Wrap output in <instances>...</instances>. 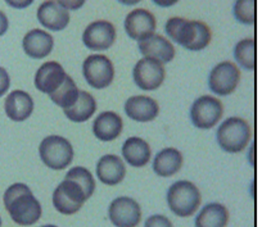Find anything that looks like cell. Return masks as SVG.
I'll return each instance as SVG.
<instances>
[{
    "mask_svg": "<svg viewBox=\"0 0 262 227\" xmlns=\"http://www.w3.org/2000/svg\"><path fill=\"white\" fill-rule=\"evenodd\" d=\"M234 58L242 68L254 71L256 68V40L243 39L234 48Z\"/></svg>",
    "mask_w": 262,
    "mask_h": 227,
    "instance_id": "cell-27",
    "label": "cell"
},
{
    "mask_svg": "<svg viewBox=\"0 0 262 227\" xmlns=\"http://www.w3.org/2000/svg\"><path fill=\"white\" fill-rule=\"evenodd\" d=\"M230 219V213L224 204H206L196 214L195 227H226Z\"/></svg>",
    "mask_w": 262,
    "mask_h": 227,
    "instance_id": "cell-24",
    "label": "cell"
},
{
    "mask_svg": "<svg viewBox=\"0 0 262 227\" xmlns=\"http://www.w3.org/2000/svg\"><path fill=\"white\" fill-rule=\"evenodd\" d=\"M123 26L127 36L139 42L156 34L157 21L152 12L144 8H138L127 13Z\"/></svg>",
    "mask_w": 262,
    "mask_h": 227,
    "instance_id": "cell-13",
    "label": "cell"
},
{
    "mask_svg": "<svg viewBox=\"0 0 262 227\" xmlns=\"http://www.w3.org/2000/svg\"><path fill=\"white\" fill-rule=\"evenodd\" d=\"M166 77L165 64L150 58L138 60L133 70L135 85L143 92H155L163 84Z\"/></svg>",
    "mask_w": 262,
    "mask_h": 227,
    "instance_id": "cell-10",
    "label": "cell"
},
{
    "mask_svg": "<svg viewBox=\"0 0 262 227\" xmlns=\"http://www.w3.org/2000/svg\"><path fill=\"white\" fill-rule=\"evenodd\" d=\"M183 154L176 148H165L153 160V171L160 177H172L183 167Z\"/></svg>",
    "mask_w": 262,
    "mask_h": 227,
    "instance_id": "cell-23",
    "label": "cell"
},
{
    "mask_svg": "<svg viewBox=\"0 0 262 227\" xmlns=\"http://www.w3.org/2000/svg\"><path fill=\"white\" fill-rule=\"evenodd\" d=\"M64 178L75 181L77 185L81 186V189L84 190L88 199L92 198L95 191V188H97V184H95V178L93 176V173L88 168L81 167V166L72 167L69 172L66 173Z\"/></svg>",
    "mask_w": 262,
    "mask_h": 227,
    "instance_id": "cell-28",
    "label": "cell"
},
{
    "mask_svg": "<svg viewBox=\"0 0 262 227\" xmlns=\"http://www.w3.org/2000/svg\"><path fill=\"white\" fill-rule=\"evenodd\" d=\"M97 112V100L90 93L80 90L77 102L72 107L63 109V113L71 122L82 123L93 117Z\"/></svg>",
    "mask_w": 262,
    "mask_h": 227,
    "instance_id": "cell-25",
    "label": "cell"
},
{
    "mask_svg": "<svg viewBox=\"0 0 262 227\" xmlns=\"http://www.w3.org/2000/svg\"><path fill=\"white\" fill-rule=\"evenodd\" d=\"M152 2L161 8H170V7L178 4L180 0H152Z\"/></svg>",
    "mask_w": 262,
    "mask_h": 227,
    "instance_id": "cell-35",
    "label": "cell"
},
{
    "mask_svg": "<svg viewBox=\"0 0 262 227\" xmlns=\"http://www.w3.org/2000/svg\"><path fill=\"white\" fill-rule=\"evenodd\" d=\"M7 3V6H9L13 9H25L29 8L35 0H4Z\"/></svg>",
    "mask_w": 262,
    "mask_h": 227,
    "instance_id": "cell-33",
    "label": "cell"
},
{
    "mask_svg": "<svg viewBox=\"0 0 262 227\" xmlns=\"http://www.w3.org/2000/svg\"><path fill=\"white\" fill-rule=\"evenodd\" d=\"M82 75L89 86L103 90L115 80V65L104 54H90L82 63Z\"/></svg>",
    "mask_w": 262,
    "mask_h": 227,
    "instance_id": "cell-6",
    "label": "cell"
},
{
    "mask_svg": "<svg viewBox=\"0 0 262 227\" xmlns=\"http://www.w3.org/2000/svg\"><path fill=\"white\" fill-rule=\"evenodd\" d=\"M125 113L135 122H150L160 115V105L153 98L147 95H134L126 100Z\"/></svg>",
    "mask_w": 262,
    "mask_h": 227,
    "instance_id": "cell-17",
    "label": "cell"
},
{
    "mask_svg": "<svg viewBox=\"0 0 262 227\" xmlns=\"http://www.w3.org/2000/svg\"><path fill=\"white\" fill-rule=\"evenodd\" d=\"M37 21L44 27L52 32L63 31L70 24V12L60 7L57 0H47L41 3L37 8Z\"/></svg>",
    "mask_w": 262,
    "mask_h": 227,
    "instance_id": "cell-15",
    "label": "cell"
},
{
    "mask_svg": "<svg viewBox=\"0 0 262 227\" xmlns=\"http://www.w3.org/2000/svg\"><path fill=\"white\" fill-rule=\"evenodd\" d=\"M67 76L60 63L50 60L40 65L35 73V87L42 94L52 95L64 82Z\"/></svg>",
    "mask_w": 262,
    "mask_h": 227,
    "instance_id": "cell-14",
    "label": "cell"
},
{
    "mask_svg": "<svg viewBox=\"0 0 262 227\" xmlns=\"http://www.w3.org/2000/svg\"><path fill=\"white\" fill-rule=\"evenodd\" d=\"M117 31L112 22L99 19L86 26L82 34V42L92 52H104L108 50L116 41Z\"/></svg>",
    "mask_w": 262,
    "mask_h": 227,
    "instance_id": "cell-12",
    "label": "cell"
},
{
    "mask_svg": "<svg viewBox=\"0 0 262 227\" xmlns=\"http://www.w3.org/2000/svg\"><path fill=\"white\" fill-rule=\"evenodd\" d=\"M252 130L249 123L241 117H229L217 128L216 140L226 153L236 154L249 145Z\"/></svg>",
    "mask_w": 262,
    "mask_h": 227,
    "instance_id": "cell-4",
    "label": "cell"
},
{
    "mask_svg": "<svg viewBox=\"0 0 262 227\" xmlns=\"http://www.w3.org/2000/svg\"><path fill=\"white\" fill-rule=\"evenodd\" d=\"M122 157L131 167L142 168L149 163L152 158V149L144 139L131 136L123 143Z\"/></svg>",
    "mask_w": 262,
    "mask_h": 227,
    "instance_id": "cell-22",
    "label": "cell"
},
{
    "mask_svg": "<svg viewBox=\"0 0 262 227\" xmlns=\"http://www.w3.org/2000/svg\"><path fill=\"white\" fill-rule=\"evenodd\" d=\"M79 95L80 90L76 86V84H75L74 79L67 76V79L64 80V82L52 95H49V97L55 105L66 109V108L72 107L77 102Z\"/></svg>",
    "mask_w": 262,
    "mask_h": 227,
    "instance_id": "cell-26",
    "label": "cell"
},
{
    "mask_svg": "<svg viewBox=\"0 0 262 227\" xmlns=\"http://www.w3.org/2000/svg\"><path fill=\"white\" fill-rule=\"evenodd\" d=\"M3 203L12 221L19 226H32L41 218V204L26 184L16 183L9 186L4 191Z\"/></svg>",
    "mask_w": 262,
    "mask_h": 227,
    "instance_id": "cell-1",
    "label": "cell"
},
{
    "mask_svg": "<svg viewBox=\"0 0 262 227\" xmlns=\"http://www.w3.org/2000/svg\"><path fill=\"white\" fill-rule=\"evenodd\" d=\"M9 29V19L3 11H0V37L4 36Z\"/></svg>",
    "mask_w": 262,
    "mask_h": 227,
    "instance_id": "cell-34",
    "label": "cell"
},
{
    "mask_svg": "<svg viewBox=\"0 0 262 227\" xmlns=\"http://www.w3.org/2000/svg\"><path fill=\"white\" fill-rule=\"evenodd\" d=\"M224 115L220 99L212 95H202L194 100L190 108V121L196 128L210 130L215 127Z\"/></svg>",
    "mask_w": 262,
    "mask_h": 227,
    "instance_id": "cell-7",
    "label": "cell"
},
{
    "mask_svg": "<svg viewBox=\"0 0 262 227\" xmlns=\"http://www.w3.org/2000/svg\"><path fill=\"white\" fill-rule=\"evenodd\" d=\"M118 3L123 4V6H137L138 3H140L142 0H117Z\"/></svg>",
    "mask_w": 262,
    "mask_h": 227,
    "instance_id": "cell-36",
    "label": "cell"
},
{
    "mask_svg": "<svg viewBox=\"0 0 262 227\" xmlns=\"http://www.w3.org/2000/svg\"><path fill=\"white\" fill-rule=\"evenodd\" d=\"M35 103L31 95L24 90H13L4 102V112L13 122H24L34 113Z\"/></svg>",
    "mask_w": 262,
    "mask_h": 227,
    "instance_id": "cell-18",
    "label": "cell"
},
{
    "mask_svg": "<svg viewBox=\"0 0 262 227\" xmlns=\"http://www.w3.org/2000/svg\"><path fill=\"white\" fill-rule=\"evenodd\" d=\"M144 227H173V224L168 217L163 216V214H153V216L148 217Z\"/></svg>",
    "mask_w": 262,
    "mask_h": 227,
    "instance_id": "cell-30",
    "label": "cell"
},
{
    "mask_svg": "<svg viewBox=\"0 0 262 227\" xmlns=\"http://www.w3.org/2000/svg\"><path fill=\"white\" fill-rule=\"evenodd\" d=\"M41 227H58V226H55V224H44V226Z\"/></svg>",
    "mask_w": 262,
    "mask_h": 227,
    "instance_id": "cell-38",
    "label": "cell"
},
{
    "mask_svg": "<svg viewBox=\"0 0 262 227\" xmlns=\"http://www.w3.org/2000/svg\"><path fill=\"white\" fill-rule=\"evenodd\" d=\"M86 200L88 198L81 186L69 178H64L53 193V206L64 216L77 213Z\"/></svg>",
    "mask_w": 262,
    "mask_h": 227,
    "instance_id": "cell-8",
    "label": "cell"
},
{
    "mask_svg": "<svg viewBox=\"0 0 262 227\" xmlns=\"http://www.w3.org/2000/svg\"><path fill=\"white\" fill-rule=\"evenodd\" d=\"M2 223H3V222H2V217H0V227H2Z\"/></svg>",
    "mask_w": 262,
    "mask_h": 227,
    "instance_id": "cell-39",
    "label": "cell"
},
{
    "mask_svg": "<svg viewBox=\"0 0 262 227\" xmlns=\"http://www.w3.org/2000/svg\"><path fill=\"white\" fill-rule=\"evenodd\" d=\"M167 204L175 216L186 218L196 213L202 203L200 189L188 180L173 183L167 190Z\"/></svg>",
    "mask_w": 262,
    "mask_h": 227,
    "instance_id": "cell-3",
    "label": "cell"
},
{
    "mask_svg": "<svg viewBox=\"0 0 262 227\" xmlns=\"http://www.w3.org/2000/svg\"><path fill=\"white\" fill-rule=\"evenodd\" d=\"M9 87H11V76L6 68L0 65V98L8 93Z\"/></svg>",
    "mask_w": 262,
    "mask_h": 227,
    "instance_id": "cell-31",
    "label": "cell"
},
{
    "mask_svg": "<svg viewBox=\"0 0 262 227\" xmlns=\"http://www.w3.org/2000/svg\"><path fill=\"white\" fill-rule=\"evenodd\" d=\"M165 30L171 41L189 52H201L206 49L212 40L210 26L202 21H189L181 17H172L166 22Z\"/></svg>",
    "mask_w": 262,
    "mask_h": 227,
    "instance_id": "cell-2",
    "label": "cell"
},
{
    "mask_svg": "<svg viewBox=\"0 0 262 227\" xmlns=\"http://www.w3.org/2000/svg\"><path fill=\"white\" fill-rule=\"evenodd\" d=\"M39 155L48 168L54 171L66 170L72 163L75 150L70 140L59 135H49L40 143Z\"/></svg>",
    "mask_w": 262,
    "mask_h": 227,
    "instance_id": "cell-5",
    "label": "cell"
},
{
    "mask_svg": "<svg viewBox=\"0 0 262 227\" xmlns=\"http://www.w3.org/2000/svg\"><path fill=\"white\" fill-rule=\"evenodd\" d=\"M54 37L41 29H34L27 32L22 40V49L32 59H44L53 52Z\"/></svg>",
    "mask_w": 262,
    "mask_h": 227,
    "instance_id": "cell-19",
    "label": "cell"
},
{
    "mask_svg": "<svg viewBox=\"0 0 262 227\" xmlns=\"http://www.w3.org/2000/svg\"><path fill=\"white\" fill-rule=\"evenodd\" d=\"M123 130V121L120 115L112 110H105L100 115L97 116V118L93 122V133L95 138L100 141H113L121 135Z\"/></svg>",
    "mask_w": 262,
    "mask_h": 227,
    "instance_id": "cell-21",
    "label": "cell"
},
{
    "mask_svg": "<svg viewBox=\"0 0 262 227\" xmlns=\"http://www.w3.org/2000/svg\"><path fill=\"white\" fill-rule=\"evenodd\" d=\"M138 49L143 57L155 59L162 64L172 62L176 54L172 42L162 35L157 34H153L152 36L138 42Z\"/></svg>",
    "mask_w": 262,
    "mask_h": 227,
    "instance_id": "cell-16",
    "label": "cell"
},
{
    "mask_svg": "<svg viewBox=\"0 0 262 227\" xmlns=\"http://www.w3.org/2000/svg\"><path fill=\"white\" fill-rule=\"evenodd\" d=\"M241 82V70L233 62H221L211 70L208 76V87L212 94L228 97L233 94Z\"/></svg>",
    "mask_w": 262,
    "mask_h": 227,
    "instance_id": "cell-9",
    "label": "cell"
},
{
    "mask_svg": "<svg viewBox=\"0 0 262 227\" xmlns=\"http://www.w3.org/2000/svg\"><path fill=\"white\" fill-rule=\"evenodd\" d=\"M233 13L242 25H254L256 22V0H235Z\"/></svg>",
    "mask_w": 262,
    "mask_h": 227,
    "instance_id": "cell-29",
    "label": "cell"
},
{
    "mask_svg": "<svg viewBox=\"0 0 262 227\" xmlns=\"http://www.w3.org/2000/svg\"><path fill=\"white\" fill-rule=\"evenodd\" d=\"M95 172L100 183L107 186H116L125 180L126 166L118 155L107 154L98 161Z\"/></svg>",
    "mask_w": 262,
    "mask_h": 227,
    "instance_id": "cell-20",
    "label": "cell"
},
{
    "mask_svg": "<svg viewBox=\"0 0 262 227\" xmlns=\"http://www.w3.org/2000/svg\"><path fill=\"white\" fill-rule=\"evenodd\" d=\"M108 217L116 227H138L142 221V208L135 199L118 196L111 201Z\"/></svg>",
    "mask_w": 262,
    "mask_h": 227,
    "instance_id": "cell-11",
    "label": "cell"
},
{
    "mask_svg": "<svg viewBox=\"0 0 262 227\" xmlns=\"http://www.w3.org/2000/svg\"><path fill=\"white\" fill-rule=\"evenodd\" d=\"M57 3L67 11H79L86 3V0H57Z\"/></svg>",
    "mask_w": 262,
    "mask_h": 227,
    "instance_id": "cell-32",
    "label": "cell"
},
{
    "mask_svg": "<svg viewBox=\"0 0 262 227\" xmlns=\"http://www.w3.org/2000/svg\"><path fill=\"white\" fill-rule=\"evenodd\" d=\"M252 151L249 150V157H251L252 155V158H253V160H252V165H256V160H254V154H256V146H254V144H252Z\"/></svg>",
    "mask_w": 262,
    "mask_h": 227,
    "instance_id": "cell-37",
    "label": "cell"
}]
</instances>
